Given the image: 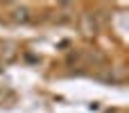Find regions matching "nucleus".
I'll use <instances>...</instances> for the list:
<instances>
[{"label": "nucleus", "mask_w": 129, "mask_h": 113, "mask_svg": "<svg viewBox=\"0 0 129 113\" xmlns=\"http://www.w3.org/2000/svg\"><path fill=\"white\" fill-rule=\"evenodd\" d=\"M11 16H14V20H16V23H27V20H29V14H27V9H25V7H16Z\"/></svg>", "instance_id": "1"}]
</instances>
